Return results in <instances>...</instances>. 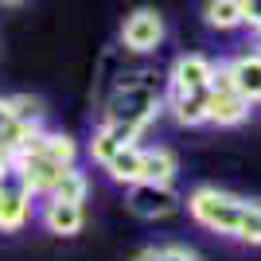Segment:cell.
Here are the masks:
<instances>
[{"mask_svg":"<svg viewBox=\"0 0 261 261\" xmlns=\"http://www.w3.org/2000/svg\"><path fill=\"white\" fill-rule=\"evenodd\" d=\"M184 207L203 230L226 234V238L242 242V246L261 250V203L242 199V195H234V191H222V187L203 184V187H195V191L184 195Z\"/></svg>","mask_w":261,"mask_h":261,"instance_id":"obj_1","label":"cell"},{"mask_svg":"<svg viewBox=\"0 0 261 261\" xmlns=\"http://www.w3.org/2000/svg\"><path fill=\"white\" fill-rule=\"evenodd\" d=\"M152 78L156 74H148V70H137V74L121 78V86L106 101V121L125 125L133 137H144L148 125L156 121V113L164 109V94Z\"/></svg>","mask_w":261,"mask_h":261,"instance_id":"obj_2","label":"cell"},{"mask_svg":"<svg viewBox=\"0 0 261 261\" xmlns=\"http://www.w3.org/2000/svg\"><path fill=\"white\" fill-rule=\"evenodd\" d=\"M125 203L137 218H172L184 211V195L175 191V184H133L125 187Z\"/></svg>","mask_w":261,"mask_h":261,"instance_id":"obj_3","label":"cell"},{"mask_svg":"<svg viewBox=\"0 0 261 261\" xmlns=\"http://www.w3.org/2000/svg\"><path fill=\"white\" fill-rule=\"evenodd\" d=\"M164 43V16L156 8H133L121 23V47L133 55H152Z\"/></svg>","mask_w":261,"mask_h":261,"instance_id":"obj_4","label":"cell"},{"mask_svg":"<svg viewBox=\"0 0 261 261\" xmlns=\"http://www.w3.org/2000/svg\"><path fill=\"white\" fill-rule=\"evenodd\" d=\"M32 191L20 184V175L12 168V179L0 187V234H20L35 215V203H32Z\"/></svg>","mask_w":261,"mask_h":261,"instance_id":"obj_5","label":"cell"},{"mask_svg":"<svg viewBox=\"0 0 261 261\" xmlns=\"http://www.w3.org/2000/svg\"><path fill=\"white\" fill-rule=\"evenodd\" d=\"M39 222H43V230L55 234V238H74V234H82V226H86V207L47 195L43 207H39Z\"/></svg>","mask_w":261,"mask_h":261,"instance_id":"obj_6","label":"cell"},{"mask_svg":"<svg viewBox=\"0 0 261 261\" xmlns=\"http://www.w3.org/2000/svg\"><path fill=\"white\" fill-rule=\"evenodd\" d=\"M215 66L207 55L199 51H187L179 55L168 70V90H211V78H215Z\"/></svg>","mask_w":261,"mask_h":261,"instance_id":"obj_7","label":"cell"},{"mask_svg":"<svg viewBox=\"0 0 261 261\" xmlns=\"http://www.w3.org/2000/svg\"><path fill=\"white\" fill-rule=\"evenodd\" d=\"M137 141H141V137H133L125 125H117V121H106V117H101V125L94 129V137H90V144H86V156L98 164V168H106V164L113 160L121 148H129V144H137Z\"/></svg>","mask_w":261,"mask_h":261,"instance_id":"obj_8","label":"cell"},{"mask_svg":"<svg viewBox=\"0 0 261 261\" xmlns=\"http://www.w3.org/2000/svg\"><path fill=\"white\" fill-rule=\"evenodd\" d=\"M20 152H35V156H47V160L63 164V168H74L78 164V141L70 137V133H51V129H35L32 141L23 144Z\"/></svg>","mask_w":261,"mask_h":261,"instance_id":"obj_9","label":"cell"},{"mask_svg":"<svg viewBox=\"0 0 261 261\" xmlns=\"http://www.w3.org/2000/svg\"><path fill=\"white\" fill-rule=\"evenodd\" d=\"M164 106L172 109V117L187 129L207 125V109H211V90H168Z\"/></svg>","mask_w":261,"mask_h":261,"instance_id":"obj_10","label":"cell"},{"mask_svg":"<svg viewBox=\"0 0 261 261\" xmlns=\"http://www.w3.org/2000/svg\"><path fill=\"white\" fill-rule=\"evenodd\" d=\"M250 106L238 94V86H226V90H211V109H207V125H218V129H234L250 117Z\"/></svg>","mask_w":261,"mask_h":261,"instance_id":"obj_11","label":"cell"},{"mask_svg":"<svg viewBox=\"0 0 261 261\" xmlns=\"http://www.w3.org/2000/svg\"><path fill=\"white\" fill-rule=\"evenodd\" d=\"M226 66H230V74H234L238 94L257 106V98H261V55L257 51H246V55H238V59H230Z\"/></svg>","mask_w":261,"mask_h":261,"instance_id":"obj_12","label":"cell"},{"mask_svg":"<svg viewBox=\"0 0 261 261\" xmlns=\"http://www.w3.org/2000/svg\"><path fill=\"white\" fill-rule=\"evenodd\" d=\"M179 160L172 148H144V164H141V184H175Z\"/></svg>","mask_w":261,"mask_h":261,"instance_id":"obj_13","label":"cell"},{"mask_svg":"<svg viewBox=\"0 0 261 261\" xmlns=\"http://www.w3.org/2000/svg\"><path fill=\"white\" fill-rule=\"evenodd\" d=\"M141 164H144V148H141V144H129V148H121L101 172H106L113 184L133 187V184H141Z\"/></svg>","mask_w":261,"mask_h":261,"instance_id":"obj_14","label":"cell"},{"mask_svg":"<svg viewBox=\"0 0 261 261\" xmlns=\"http://www.w3.org/2000/svg\"><path fill=\"white\" fill-rule=\"evenodd\" d=\"M203 20L215 32H238L242 28V0H207Z\"/></svg>","mask_w":261,"mask_h":261,"instance_id":"obj_15","label":"cell"},{"mask_svg":"<svg viewBox=\"0 0 261 261\" xmlns=\"http://www.w3.org/2000/svg\"><path fill=\"white\" fill-rule=\"evenodd\" d=\"M90 195V175L82 172V168H66V175L59 179V187L51 191V199H63V203H86Z\"/></svg>","mask_w":261,"mask_h":261,"instance_id":"obj_16","label":"cell"},{"mask_svg":"<svg viewBox=\"0 0 261 261\" xmlns=\"http://www.w3.org/2000/svg\"><path fill=\"white\" fill-rule=\"evenodd\" d=\"M43 101L32 98V94H12L8 98V117L12 121H20V125H32V129H39L43 125Z\"/></svg>","mask_w":261,"mask_h":261,"instance_id":"obj_17","label":"cell"},{"mask_svg":"<svg viewBox=\"0 0 261 261\" xmlns=\"http://www.w3.org/2000/svg\"><path fill=\"white\" fill-rule=\"evenodd\" d=\"M133 261H203L191 246H179V242H168V246H144Z\"/></svg>","mask_w":261,"mask_h":261,"instance_id":"obj_18","label":"cell"},{"mask_svg":"<svg viewBox=\"0 0 261 261\" xmlns=\"http://www.w3.org/2000/svg\"><path fill=\"white\" fill-rule=\"evenodd\" d=\"M242 28H250V32L261 28V0H242Z\"/></svg>","mask_w":261,"mask_h":261,"instance_id":"obj_19","label":"cell"},{"mask_svg":"<svg viewBox=\"0 0 261 261\" xmlns=\"http://www.w3.org/2000/svg\"><path fill=\"white\" fill-rule=\"evenodd\" d=\"M12 168H16L12 160H0V187H4V184L12 179Z\"/></svg>","mask_w":261,"mask_h":261,"instance_id":"obj_20","label":"cell"},{"mask_svg":"<svg viewBox=\"0 0 261 261\" xmlns=\"http://www.w3.org/2000/svg\"><path fill=\"white\" fill-rule=\"evenodd\" d=\"M8 121H12V117H8V98H0V129H4Z\"/></svg>","mask_w":261,"mask_h":261,"instance_id":"obj_21","label":"cell"},{"mask_svg":"<svg viewBox=\"0 0 261 261\" xmlns=\"http://www.w3.org/2000/svg\"><path fill=\"white\" fill-rule=\"evenodd\" d=\"M253 43H257V55H261V28L253 32Z\"/></svg>","mask_w":261,"mask_h":261,"instance_id":"obj_22","label":"cell"},{"mask_svg":"<svg viewBox=\"0 0 261 261\" xmlns=\"http://www.w3.org/2000/svg\"><path fill=\"white\" fill-rule=\"evenodd\" d=\"M0 4H23V0H0Z\"/></svg>","mask_w":261,"mask_h":261,"instance_id":"obj_23","label":"cell"},{"mask_svg":"<svg viewBox=\"0 0 261 261\" xmlns=\"http://www.w3.org/2000/svg\"><path fill=\"white\" fill-rule=\"evenodd\" d=\"M257 106H261V98H257Z\"/></svg>","mask_w":261,"mask_h":261,"instance_id":"obj_24","label":"cell"}]
</instances>
